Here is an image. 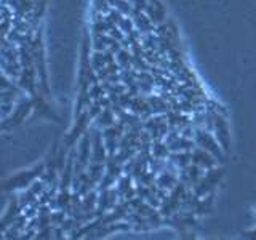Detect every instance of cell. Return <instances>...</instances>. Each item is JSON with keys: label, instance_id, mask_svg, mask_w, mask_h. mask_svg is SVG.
Instances as JSON below:
<instances>
[{"label": "cell", "instance_id": "6da1fadb", "mask_svg": "<svg viewBox=\"0 0 256 240\" xmlns=\"http://www.w3.org/2000/svg\"><path fill=\"white\" fill-rule=\"evenodd\" d=\"M45 168H46V164L40 162L36 166H32L30 170L20 172L14 176H10V178L5 180V182H4V192H18V190L29 188L36 180L42 178Z\"/></svg>", "mask_w": 256, "mask_h": 240}, {"label": "cell", "instance_id": "7a4b0ae2", "mask_svg": "<svg viewBox=\"0 0 256 240\" xmlns=\"http://www.w3.org/2000/svg\"><path fill=\"white\" fill-rule=\"evenodd\" d=\"M32 110H36V101L32 96H22L14 106L13 112L6 118L2 120V130L8 132L12 128H16L22 122H26V118L32 114Z\"/></svg>", "mask_w": 256, "mask_h": 240}, {"label": "cell", "instance_id": "3957f363", "mask_svg": "<svg viewBox=\"0 0 256 240\" xmlns=\"http://www.w3.org/2000/svg\"><path fill=\"white\" fill-rule=\"evenodd\" d=\"M194 141L198 148H204L205 150H208L210 154H213L216 158L220 160V164L224 162L226 158V150L222 149V146L220 144V141L216 140V136L213 132L206 130L204 126H196V133H194Z\"/></svg>", "mask_w": 256, "mask_h": 240}, {"label": "cell", "instance_id": "277c9868", "mask_svg": "<svg viewBox=\"0 0 256 240\" xmlns=\"http://www.w3.org/2000/svg\"><path fill=\"white\" fill-rule=\"evenodd\" d=\"M92 124H93V118H92L90 112H88V110L82 112L78 117H74V122H72L70 130L66 134V138H64V142H62L64 146H66L68 149L77 146V142L85 134V132L88 130V128L92 126Z\"/></svg>", "mask_w": 256, "mask_h": 240}, {"label": "cell", "instance_id": "5b68a950", "mask_svg": "<svg viewBox=\"0 0 256 240\" xmlns=\"http://www.w3.org/2000/svg\"><path fill=\"white\" fill-rule=\"evenodd\" d=\"M212 114H213V133L228 154L230 149V130H229L228 116L220 114V112H212Z\"/></svg>", "mask_w": 256, "mask_h": 240}, {"label": "cell", "instance_id": "8992f818", "mask_svg": "<svg viewBox=\"0 0 256 240\" xmlns=\"http://www.w3.org/2000/svg\"><path fill=\"white\" fill-rule=\"evenodd\" d=\"M118 202H120V196H118L116 186L109 188V189H104V190H100L98 208H96V210H98L100 216H102L104 213L110 212Z\"/></svg>", "mask_w": 256, "mask_h": 240}, {"label": "cell", "instance_id": "52a82bcc", "mask_svg": "<svg viewBox=\"0 0 256 240\" xmlns=\"http://www.w3.org/2000/svg\"><path fill=\"white\" fill-rule=\"evenodd\" d=\"M116 189H117L118 196H120V200H130V198H133L136 196V182L133 180V176L124 173L118 178V181L116 184Z\"/></svg>", "mask_w": 256, "mask_h": 240}, {"label": "cell", "instance_id": "ba28073f", "mask_svg": "<svg viewBox=\"0 0 256 240\" xmlns=\"http://www.w3.org/2000/svg\"><path fill=\"white\" fill-rule=\"evenodd\" d=\"M192 162L200 165L204 170H210V168L221 165L220 160L216 158L213 154H210L208 150H205L204 148H198V146H196V149L192 150Z\"/></svg>", "mask_w": 256, "mask_h": 240}, {"label": "cell", "instance_id": "9c48e42d", "mask_svg": "<svg viewBox=\"0 0 256 240\" xmlns=\"http://www.w3.org/2000/svg\"><path fill=\"white\" fill-rule=\"evenodd\" d=\"M205 172L206 170H204V168L200 166V165L192 162L186 168H181V170H180V180L182 182H186L189 188H192L196 182L200 181V178H202V176L205 174Z\"/></svg>", "mask_w": 256, "mask_h": 240}, {"label": "cell", "instance_id": "30bf717a", "mask_svg": "<svg viewBox=\"0 0 256 240\" xmlns=\"http://www.w3.org/2000/svg\"><path fill=\"white\" fill-rule=\"evenodd\" d=\"M132 18H133V22H134V28L141 32V36L149 34V32H154L156 24L152 22V20L148 16L146 12L136 10V8H134V12H133V14H132Z\"/></svg>", "mask_w": 256, "mask_h": 240}, {"label": "cell", "instance_id": "8fae6325", "mask_svg": "<svg viewBox=\"0 0 256 240\" xmlns=\"http://www.w3.org/2000/svg\"><path fill=\"white\" fill-rule=\"evenodd\" d=\"M116 122H117V116H116V112L112 110L110 106L104 108L101 114L93 120V124L98 128H101V130H104V128H108L110 125H114Z\"/></svg>", "mask_w": 256, "mask_h": 240}, {"label": "cell", "instance_id": "7c38bea8", "mask_svg": "<svg viewBox=\"0 0 256 240\" xmlns=\"http://www.w3.org/2000/svg\"><path fill=\"white\" fill-rule=\"evenodd\" d=\"M86 172H88V176H90V180L98 186L101 182L104 173H106V164H101V162H90L86 166Z\"/></svg>", "mask_w": 256, "mask_h": 240}, {"label": "cell", "instance_id": "4fadbf2b", "mask_svg": "<svg viewBox=\"0 0 256 240\" xmlns=\"http://www.w3.org/2000/svg\"><path fill=\"white\" fill-rule=\"evenodd\" d=\"M170 160L180 168H186L192 164V150H176L170 154Z\"/></svg>", "mask_w": 256, "mask_h": 240}, {"label": "cell", "instance_id": "5bb4252c", "mask_svg": "<svg viewBox=\"0 0 256 240\" xmlns=\"http://www.w3.org/2000/svg\"><path fill=\"white\" fill-rule=\"evenodd\" d=\"M196 146H197V144H196L194 138H186V136L180 134L178 138H176L170 144V149H172V152H176V150H194Z\"/></svg>", "mask_w": 256, "mask_h": 240}, {"label": "cell", "instance_id": "9a60e30c", "mask_svg": "<svg viewBox=\"0 0 256 240\" xmlns=\"http://www.w3.org/2000/svg\"><path fill=\"white\" fill-rule=\"evenodd\" d=\"M172 154L170 146L165 142V140H154L152 141V156L157 158H165L168 160Z\"/></svg>", "mask_w": 256, "mask_h": 240}, {"label": "cell", "instance_id": "2e32d148", "mask_svg": "<svg viewBox=\"0 0 256 240\" xmlns=\"http://www.w3.org/2000/svg\"><path fill=\"white\" fill-rule=\"evenodd\" d=\"M98 198H100V190L93 189L88 194L82 197V212H94L98 208Z\"/></svg>", "mask_w": 256, "mask_h": 240}, {"label": "cell", "instance_id": "e0dca14e", "mask_svg": "<svg viewBox=\"0 0 256 240\" xmlns=\"http://www.w3.org/2000/svg\"><path fill=\"white\" fill-rule=\"evenodd\" d=\"M116 60L118 62V66L122 68V70L133 68V53L130 48H122V50L117 53Z\"/></svg>", "mask_w": 256, "mask_h": 240}, {"label": "cell", "instance_id": "ac0fdd59", "mask_svg": "<svg viewBox=\"0 0 256 240\" xmlns=\"http://www.w3.org/2000/svg\"><path fill=\"white\" fill-rule=\"evenodd\" d=\"M110 5L117 8V10L122 13L124 16H132L133 12H134V6L130 0H109Z\"/></svg>", "mask_w": 256, "mask_h": 240}]
</instances>
